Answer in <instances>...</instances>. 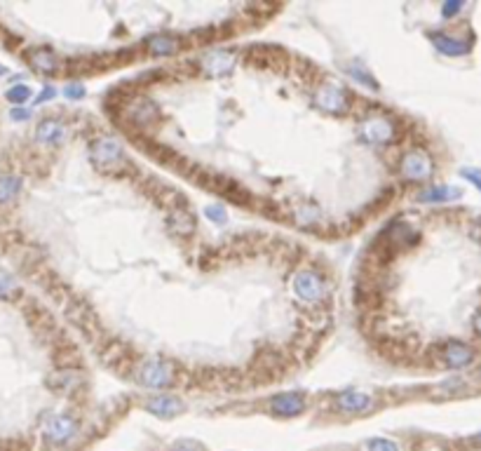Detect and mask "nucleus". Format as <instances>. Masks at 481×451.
<instances>
[{"mask_svg":"<svg viewBox=\"0 0 481 451\" xmlns=\"http://www.w3.org/2000/svg\"><path fill=\"white\" fill-rule=\"evenodd\" d=\"M134 381L143 388H167L174 384L171 364L162 359H143L134 369Z\"/></svg>","mask_w":481,"mask_h":451,"instance_id":"f257e3e1","label":"nucleus"},{"mask_svg":"<svg viewBox=\"0 0 481 451\" xmlns=\"http://www.w3.org/2000/svg\"><path fill=\"white\" fill-rule=\"evenodd\" d=\"M92 162L101 169V172H108V169H116L118 165L125 162V153L122 146L118 144L113 136H101L92 144Z\"/></svg>","mask_w":481,"mask_h":451,"instance_id":"f03ea898","label":"nucleus"},{"mask_svg":"<svg viewBox=\"0 0 481 451\" xmlns=\"http://www.w3.org/2000/svg\"><path fill=\"white\" fill-rule=\"evenodd\" d=\"M434 355H437V359L444 364V367L462 369V367H467V364H472L474 348L467 346L465 341L451 339V341H444V344H439L437 348H434Z\"/></svg>","mask_w":481,"mask_h":451,"instance_id":"7ed1b4c3","label":"nucleus"},{"mask_svg":"<svg viewBox=\"0 0 481 451\" xmlns=\"http://www.w3.org/2000/svg\"><path fill=\"white\" fill-rule=\"evenodd\" d=\"M314 104H317V108H322L324 113L341 116V113L350 111V94H348L341 85L326 83L317 90V94H314Z\"/></svg>","mask_w":481,"mask_h":451,"instance_id":"20e7f679","label":"nucleus"},{"mask_svg":"<svg viewBox=\"0 0 481 451\" xmlns=\"http://www.w3.org/2000/svg\"><path fill=\"white\" fill-rule=\"evenodd\" d=\"M359 136L366 141V144H390V141L394 139V123L392 118L387 116H381V113H376V116H369L364 120L362 125H359Z\"/></svg>","mask_w":481,"mask_h":451,"instance_id":"39448f33","label":"nucleus"},{"mask_svg":"<svg viewBox=\"0 0 481 451\" xmlns=\"http://www.w3.org/2000/svg\"><path fill=\"white\" fill-rule=\"evenodd\" d=\"M294 292L306 304H319L326 296V282L314 271H301L294 277Z\"/></svg>","mask_w":481,"mask_h":451,"instance_id":"423d86ee","label":"nucleus"},{"mask_svg":"<svg viewBox=\"0 0 481 451\" xmlns=\"http://www.w3.org/2000/svg\"><path fill=\"white\" fill-rule=\"evenodd\" d=\"M399 169L409 181H425L432 176V160L423 151H411L402 158Z\"/></svg>","mask_w":481,"mask_h":451,"instance_id":"0eeeda50","label":"nucleus"},{"mask_svg":"<svg viewBox=\"0 0 481 451\" xmlns=\"http://www.w3.org/2000/svg\"><path fill=\"white\" fill-rule=\"evenodd\" d=\"M235 54L226 52V50H216V52H209L202 56V73L209 78H223L235 68Z\"/></svg>","mask_w":481,"mask_h":451,"instance_id":"6e6552de","label":"nucleus"},{"mask_svg":"<svg viewBox=\"0 0 481 451\" xmlns=\"http://www.w3.org/2000/svg\"><path fill=\"white\" fill-rule=\"evenodd\" d=\"M308 402L301 392H284V395H275L270 399V412L275 416H284V419H294L306 412Z\"/></svg>","mask_w":481,"mask_h":451,"instance_id":"1a4fd4ad","label":"nucleus"},{"mask_svg":"<svg viewBox=\"0 0 481 451\" xmlns=\"http://www.w3.org/2000/svg\"><path fill=\"white\" fill-rule=\"evenodd\" d=\"M146 409L158 419H174V416L183 414L186 409V402L179 399L176 395H156L146 402Z\"/></svg>","mask_w":481,"mask_h":451,"instance_id":"9d476101","label":"nucleus"},{"mask_svg":"<svg viewBox=\"0 0 481 451\" xmlns=\"http://www.w3.org/2000/svg\"><path fill=\"white\" fill-rule=\"evenodd\" d=\"M78 432V421L71 416H54L50 419V423L45 426V437L54 444H64Z\"/></svg>","mask_w":481,"mask_h":451,"instance_id":"9b49d317","label":"nucleus"},{"mask_svg":"<svg viewBox=\"0 0 481 451\" xmlns=\"http://www.w3.org/2000/svg\"><path fill=\"white\" fill-rule=\"evenodd\" d=\"M336 407H339L343 414H364L374 407V397L359 390H345L336 397Z\"/></svg>","mask_w":481,"mask_h":451,"instance_id":"f8f14e48","label":"nucleus"},{"mask_svg":"<svg viewBox=\"0 0 481 451\" xmlns=\"http://www.w3.org/2000/svg\"><path fill=\"white\" fill-rule=\"evenodd\" d=\"M429 40H432V45L444 56H462V54H467L469 50H472V45L465 43V40H460L456 36H446V33H439V31L429 33Z\"/></svg>","mask_w":481,"mask_h":451,"instance_id":"ddd939ff","label":"nucleus"},{"mask_svg":"<svg viewBox=\"0 0 481 451\" xmlns=\"http://www.w3.org/2000/svg\"><path fill=\"white\" fill-rule=\"evenodd\" d=\"M460 196V188L456 186H432L418 193V200L420 202H451V200H458Z\"/></svg>","mask_w":481,"mask_h":451,"instance_id":"4468645a","label":"nucleus"},{"mask_svg":"<svg viewBox=\"0 0 481 451\" xmlns=\"http://www.w3.org/2000/svg\"><path fill=\"white\" fill-rule=\"evenodd\" d=\"M146 48L153 56L162 59V56H174L176 52H179V40H176L174 36H153L146 43Z\"/></svg>","mask_w":481,"mask_h":451,"instance_id":"2eb2a0df","label":"nucleus"},{"mask_svg":"<svg viewBox=\"0 0 481 451\" xmlns=\"http://www.w3.org/2000/svg\"><path fill=\"white\" fill-rule=\"evenodd\" d=\"M167 221H169L171 231L179 233V235H191V233L195 231V219H193L191 212H188V209H183V207L171 209Z\"/></svg>","mask_w":481,"mask_h":451,"instance_id":"dca6fc26","label":"nucleus"},{"mask_svg":"<svg viewBox=\"0 0 481 451\" xmlns=\"http://www.w3.org/2000/svg\"><path fill=\"white\" fill-rule=\"evenodd\" d=\"M28 61H31V66L36 68L38 73H45V76H50V73L56 71V54L47 48L33 50L31 56H28Z\"/></svg>","mask_w":481,"mask_h":451,"instance_id":"f3484780","label":"nucleus"},{"mask_svg":"<svg viewBox=\"0 0 481 451\" xmlns=\"http://www.w3.org/2000/svg\"><path fill=\"white\" fill-rule=\"evenodd\" d=\"M66 134V127L59 123V120H43V123L38 125V139L43 141V144H61V139H64Z\"/></svg>","mask_w":481,"mask_h":451,"instance_id":"a211bd4d","label":"nucleus"},{"mask_svg":"<svg viewBox=\"0 0 481 451\" xmlns=\"http://www.w3.org/2000/svg\"><path fill=\"white\" fill-rule=\"evenodd\" d=\"M21 191V179L12 174L0 176V202H10L12 198H17V193Z\"/></svg>","mask_w":481,"mask_h":451,"instance_id":"6ab92c4d","label":"nucleus"},{"mask_svg":"<svg viewBox=\"0 0 481 451\" xmlns=\"http://www.w3.org/2000/svg\"><path fill=\"white\" fill-rule=\"evenodd\" d=\"M348 73H350V76L357 80V83H362V85H366V87L369 90H378V83L374 80V76H371L369 71H366V68L359 64V61H354V64H350L348 66Z\"/></svg>","mask_w":481,"mask_h":451,"instance_id":"aec40b11","label":"nucleus"},{"mask_svg":"<svg viewBox=\"0 0 481 451\" xmlns=\"http://www.w3.org/2000/svg\"><path fill=\"white\" fill-rule=\"evenodd\" d=\"M8 99L12 101V104H24V101L31 99V90H28L26 85H17V87L8 90Z\"/></svg>","mask_w":481,"mask_h":451,"instance_id":"412c9836","label":"nucleus"},{"mask_svg":"<svg viewBox=\"0 0 481 451\" xmlns=\"http://www.w3.org/2000/svg\"><path fill=\"white\" fill-rule=\"evenodd\" d=\"M366 449L369 451H399V447L394 442H390V439H381V437L371 439V442L366 444Z\"/></svg>","mask_w":481,"mask_h":451,"instance_id":"4be33fe9","label":"nucleus"},{"mask_svg":"<svg viewBox=\"0 0 481 451\" xmlns=\"http://www.w3.org/2000/svg\"><path fill=\"white\" fill-rule=\"evenodd\" d=\"M14 287H17L14 277H12V275H8V273L0 271V296L12 294V292H14Z\"/></svg>","mask_w":481,"mask_h":451,"instance_id":"5701e85b","label":"nucleus"},{"mask_svg":"<svg viewBox=\"0 0 481 451\" xmlns=\"http://www.w3.org/2000/svg\"><path fill=\"white\" fill-rule=\"evenodd\" d=\"M66 96L68 99H83L85 96V85H80V83H71V85H66Z\"/></svg>","mask_w":481,"mask_h":451,"instance_id":"b1692460","label":"nucleus"},{"mask_svg":"<svg viewBox=\"0 0 481 451\" xmlns=\"http://www.w3.org/2000/svg\"><path fill=\"white\" fill-rule=\"evenodd\" d=\"M204 214H207V219H211V221H216V224H223V221H226V209L223 207H207L204 209Z\"/></svg>","mask_w":481,"mask_h":451,"instance_id":"393cba45","label":"nucleus"},{"mask_svg":"<svg viewBox=\"0 0 481 451\" xmlns=\"http://www.w3.org/2000/svg\"><path fill=\"white\" fill-rule=\"evenodd\" d=\"M462 179H467L469 184H474L481 191V169H462Z\"/></svg>","mask_w":481,"mask_h":451,"instance_id":"a878e982","label":"nucleus"},{"mask_svg":"<svg viewBox=\"0 0 481 451\" xmlns=\"http://www.w3.org/2000/svg\"><path fill=\"white\" fill-rule=\"evenodd\" d=\"M462 10V3H446L444 8H442V14L444 17H453V14H458Z\"/></svg>","mask_w":481,"mask_h":451,"instance_id":"bb28decb","label":"nucleus"},{"mask_svg":"<svg viewBox=\"0 0 481 451\" xmlns=\"http://www.w3.org/2000/svg\"><path fill=\"white\" fill-rule=\"evenodd\" d=\"M171 451H202V447L195 444V442H179Z\"/></svg>","mask_w":481,"mask_h":451,"instance_id":"cd10ccee","label":"nucleus"},{"mask_svg":"<svg viewBox=\"0 0 481 451\" xmlns=\"http://www.w3.org/2000/svg\"><path fill=\"white\" fill-rule=\"evenodd\" d=\"M54 94H56V90H54V87H45V90H43V94H40L38 99H36V104H43V101H50Z\"/></svg>","mask_w":481,"mask_h":451,"instance_id":"c85d7f7f","label":"nucleus"},{"mask_svg":"<svg viewBox=\"0 0 481 451\" xmlns=\"http://www.w3.org/2000/svg\"><path fill=\"white\" fill-rule=\"evenodd\" d=\"M12 120H28V111H26V108H14Z\"/></svg>","mask_w":481,"mask_h":451,"instance_id":"c756f323","label":"nucleus"},{"mask_svg":"<svg viewBox=\"0 0 481 451\" xmlns=\"http://www.w3.org/2000/svg\"><path fill=\"white\" fill-rule=\"evenodd\" d=\"M474 332L481 336V311L477 313V315H474Z\"/></svg>","mask_w":481,"mask_h":451,"instance_id":"7c9ffc66","label":"nucleus"},{"mask_svg":"<svg viewBox=\"0 0 481 451\" xmlns=\"http://www.w3.org/2000/svg\"><path fill=\"white\" fill-rule=\"evenodd\" d=\"M469 442H472V444H481V432H479L477 437H472V439H469Z\"/></svg>","mask_w":481,"mask_h":451,"instance_id":"2f4dec72","label":"nucleus"},{"mask_svg":"<svg viewBox=\"0 0 481 451\" xmlns=\"http://www.w3.org/2000/svg\"><path fill=\"white\" fill-rule=\"evenodd\" d=\"M3 73H5V66H0V76H3Z\"/></svg>","mask_w":481,"mask_h":451,"instance_id":"473e14b6","label":"nucleus"}]
</instances>
